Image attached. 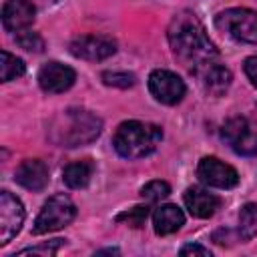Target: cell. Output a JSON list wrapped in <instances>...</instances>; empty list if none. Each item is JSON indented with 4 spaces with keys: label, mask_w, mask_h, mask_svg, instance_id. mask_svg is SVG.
<instances>
[{
    "label": "cell",
    "mask_w": 257,
    "mask_h": 257,
    "mask_svg": "<svg viewBox=\"0 0 257 257\" xmlns=\"http://www.w3.org/2000/svg\"><path fill=\"white\" fill-rule=\"evenodd\" d=\"M167 38L173 54L195 74L199 68L219 58L217 46L211 42L203 22L191 10H183L173 16Z\"/></svg>",
    "instance_id": "6da1fadb"
},
{
    "label": "cell",
    "mask_w": 257,
    "mask_h": 257,
    "mask_svg": "<svg viewBox=\"0 0 257 257\" xmlns=\"http://www.w3.org/2000/svg\"><path fill=\"white\" fill-rule=\"evenodd\" d=\"M102 131V120L90 110L66 108L52 122L50 137L60 147H80L98 139Z\"/></svg>",
    "instance_id": "7a4b0ae2"
},
{
    "label": "cell",
    "mask_w": 257,
    "mask_h": 257,
    "mask_svg": "<svg viewBox=\"0 0 257 257\" xmlns=\"http://www.w3.org/2000/svg\"><path fill=\"white\" fill-rule=\"evenodd\" d=\"M161 139H163L161 126L153 122L124 120L116 126L112 135V147L122 159L135 161L151 155L159 147Z\"/></svg>",
    "instance_id": "3957f363"
},
{
    "label": "cell",
    "mask_w": 257,
    "mask_h": 257,
    "mask_svg": "<svg viewBox=\"0 0 257 257\" xmlns=\"http://www.w3.org/2000/svg\"><path fill=\"white\" fill-rule=\"evenodd\" d=\"M76 217V205L72 203V199L64 193L60 195H52L40 209V213L34 219L32 225V233L34 235H44V233H52L58 231L66 225H70Z\"/></svg>",
    "instance_id": "277c9868"
},
{
    "label": "cell",
    "mask_w": 257,
    "mask_h": 257,
    "mask_svg": "<svg viewBox=\"0 0 257 257\" xmlns=\"http://www.w3.org/2000/svg\"><path fill=\"white\" fill-rule=\"evenodd\" d=\"M215 26L241 42H257V12L249 8H227L215 16Z\"/></svg>",
    "instance_id": "5b68a950"
},
{
    "label": "cell",
    "mask_w": 257,
    "mask_h": 257,
    "mask_svg": "<svg viewBox=\"0 0 257 257\" xmlns=\"http://www.w3.org/2000/svg\"><path fill=\"white\" fill-rule=\"evenodd\" d=\"M221 135L237 155L251 157L257 153V122L245 116H233L223 124Z\"/></svg>",
    "instance_id": "8992f818"
},
{
    "label": "cell",
    "mask_w": 257,
    "mask_h": 257,
    "mask_svg": "<svg viewBox=\"0 0 257 257\" xmlns=\"http://www.w3.org/2000/svg\"><path fill=\"white\" fill-rule=\"evenodd\" d=\"M68 50L76 58L98 62V60H106L116 52V40L106 34H82L70 40Z\"/></svg>",
    "instance_id": "52a82bcc"
},
{
    "label": "cell",
    "mask_w": 257,
    "mask_h": 257,
    "mask_svg": "<svg viewBox=\"0 0 257 257\" xmlns=\"http://www.w3.org/2000/svg\"><path fill=\"white\" fill-rule=\"evenodd\" d=\"M149 90L155 96V100H159L161 104L173 106V104L183 100L187 86H185L183 78L177 76L175 72L165 70V68H157L149 74Z\"/></svg>",
    "instance_id": "ba28073f"
},
{
    "label": "cell",
    "mask_w": 257,
    "mask_h": 257,
    "mask_svg": "<svg viewBox=\"0 0 257 257\" xmlns=\"http://www.w3.org/2000/svg\"><path fill=\"white\" fill-rule=\"evenodd\" d=\"M197 177L201 183L217 189H233L239 185V173L217 157H203L197 165Z\"/></svg>",
    "instance_id": "9c48e42d"
},
{
    "label": "cell",
    "mask_w": 257,
    "mask_h": 257,
    "mask_svg": "<svg viewBox=\"0 0 257 257\" xmlns=\"http://www.w3.org/2000/svg\"><path fill=\"white\" fill-rule=\"evenodd\" d=\"M24 207L10 191H0V245L10 243L24 223Z\"/></svg>",
    "instance_id": "30bf717a"
},
{
    "label": "cell",
    "mask_w": 257,
    "mask_h": 257,
    "mask_svg": "<svg viewBox=\"0 0 257 257\" xmlns=\"http://www.w3.org/2000/svg\"><path fill=\"white\" fill-rule=\"evenodd\" d=\"M74 80H76V72L70 66L62 64V62H56V60L46 62L38 70V84L48 94L66 92L74 84Z\"/></svg>",
    "instance_id": "8fae6325"
},
{
    "label": "cell",
    "mask_w": 257,
    "mask_h": 257,
    "mask_svg": "<svg viewBox=\"0 0 257 257\" xmlns=\"http://www.w3.org/2000/svg\"><path fill=\"white\" fill-rule=\"evenodd\" d=\"M195 76L199 78V82L205 88V92L207 94H213V96L225 94L229 90V86H231V80H233L231 70L225 64H221L219 60L209 62L207 66L199 68L195 72Z\"/></svg>",
    "instance_id": "7c38bea8"
},
{
    "label": "cell",
    "mask_w": 257,
    "mask_h": 257,
    "mask_svg": "<svg viewBox=\"0 0 257 257\" xmlns=\"http://www.w3.org/2000/svg\"><path fill=\"white\" fill-rule=\"evenodd\" d=\"M183 201H185L187 211L195 219H209L221 207V199L203 187H189L183 195Z\"/></svg>",
    "instance_id": "4fadbf2b"
},
{
    "label": "cell",
    "mask_w": 257,
    "mask_h": 257,
    "mask_svg": "<svg viewBox=\"0 0 257 257\" xmlns=\"http://www.w3.org/2000/svg\"><path fill=\"white\" fill-rule=\"evenodd\" d=\"M34 14L32 0H6L2 6V26L8 32H20L32 24Z\"/></svg>",
    "instance_id": "5bb4252c"
},
{
    "label": "cell",
    "mask_w": 257,
    "mask_h": 257,
    "mask_svg": "<svg viewBox=\"0 0 257 257\" xmlns=\"http://www.w3.org/2000/svg\"><path fill=\"white\" fill-rule=\"evenodd\" d=\"M14 181L28 191H42L48 185V167L40 159H24L14 171Z\"/></svg>",
    "instance_id": "9a60e30c"
},
{
    "label": "cell",
    "mask_w": 257,
    "mask_h": 257,
    "mask_svg": "<svg viewBox=\"0 0 257 257\" xmlns=\"http://www.w3.org/2000/svg\"><path fill=\"white\" fill-rule=\"evenodd\" d=\"M183 225H185V215L173 203L159 205L153 211V229L157 235H171V233L179 231Z\"/></svg>",
    "instance_id": "2e32d148"
},
{
    "label": "cell",
    "mask_w": 257,
    "mask_h": 257,
    "mask_svg": "<svg viewBox=\"0 0 257 257\" xmlns=\"http://www.w3.org/2000/svg\"><path fill=\"white\" fill-rule=\"evenodd\" d=\"M92 175H94V163L90 159H82V161L68 163L64 167L62 181L70 189H84V187H88Z\"/></svg>",
    "instance_id": "e0dca14e"
},
{
    "label": "cell",
    "mask_w": 257,
    "mask_h": 257,
    "mask_svg": "<svg viewBox=\"0 0 257 257\" xmlns=\"http://www.w3.org/2000/svg\"><path fill=\"white\" fill-rule=\"evenodd\" d=\"M257 235V203H245L239 211V237L249 241Z\"/></svg>",
    "instance_id": "ac0fdd59"
},
{
    "label": "cell",
    "mask_w": 257,
    "mask_h": 257,
    "mask_svg": "<svg viewBox=\"0 0 257 257\" xmlns=\"http://www.w3.org/2000/svg\"><path fill=\"white\" fill-rule=\"evenodd\" d=\"M2 62H0V78L2 82H10L14 78H20L26 72V64L22 58L10 54L8 50H2Z\"/></svg>",
    "instance_id": "d6986e66"
},
{
    "label": "cell",
    "mask_w": 257,
    "mask_h": 257,
    "mask_svg": "<svg viewBox=\"0 0 257 257\" xmlns=\"http://www.w3.org/2000/svg\"><path fill=\"white\" fill-rule=\"evenodd\" d=\"M171 195V185L167 181H161V179H155V181H149L143 189H141V197L147 201V203H159L163 199H167Z\"/></svg>",
    "instance_id": "ffe728a7"
},
{
    "label": "cell",
    "mask_w": 257,
    "mask_h": 257,
    "mask_svg": "<svg viewBox=\"0 0 257 257\" xmlns=\"http://www.w3.org/2000/svg\"><path fill=\"white\" fill-rule=\"evenodd\" d=\"M16 44H18L20 48H24V50H28V52H36V54L44 50V38H42L38 32L28 30V28L16 32Z\"/></svg>",
    "instance_id": "44dd1931"
},
{
    "label": "cell",
    "mask_w": 257,
    "mask_h": 257,
    "mask_svg": "<svg viewBox=\"0 0 257 257\" xmlns=\"http://www.w3.org/2000/svg\"><path fill=\"white\" fill-rule=\"evenodd\" d=\"M147 217H149V207H147V205H137V207H133V209H128V211L118 213L114 221H116V223H126L128 227L139 229V227L147 221Z\"/></svg>",
    "instance_id": "7402d4cb"
},
{
    "label": "cell",
    "mask_w": 257,
    "mask_h": 257,
    "mask_svg": "<svg viewBox=\"0 0 257 257\" xmlns=\"http://www.w3.org/2000/svg\"><path fill=\"white\" fill-rule=\"evenodd\" d=\"M100 78L106 86H116V88H131L137 82L133 72H116V70H112V72L106 70V72H102Z\"/></svg>",
    "instance_id": "603a6c76"
},
{
    "label": "cell",
    "mask_w": 257,
    "mask_h": 257,
    "mask_svg": "<svg viewBox=\"0 0 257 257\" xmlns=\"http://www.w3.org/2000/svg\"><path fill=\"white\" fill-rule=\"evenodd\" d=\"M64 243H66V239H54V241H50V243L36 245V247H28V249H22V251H18V253H20V255H26V253H30V255H54Z\"/></svg>",
    "instance_id": "cb8c5ba5"
},
{
    "label": "cell",
    "mask_w": 257,
    "mask_h": 257,
    "mask_svg": "<svg viewBox=\"0 0 257 257\" xmlns=\"http://www.w3.org/2000/svg\"><path fill=\"white\" fill-rule=\"evenodd\" d=\"M243 68H245V74L249 76V80L257 86V54H255V56H249V58L245 60Z\"/></svg>",
    "instance_id": "d4e9b609"
},
{
    "label": "cell",
    "mask_w": 257,
    "mask_h": 257,
    "mask_svg": "<svg viewBox=\"0 0 257 257\" xmlns=\"http://www.w3.org/2000/svg\"><path fill=\"white\" fill-rule=\"evenodd\" d=\"M179 253H181V255H191V253H197V255H211V251H209L207 247L197 245V243H191V245L181 247V251H179Z\"/></svg>",
    "instance_id": "484cf974"
},
{
    "label": "cell",
    "mask_w": 257,
    "mask_h": 257,
    "mask_svg": "<svg viewBox=\"0 0 257 257\" xmlns=\"http://www.w3.org/2000/svg\"><path fill=\"white\" fill-rule=\"evenodd\" d=\"M98 253H118V249H104V251H98Z\"/></svg>",
    "instance_id": "4316f807"
}]
</instances>
